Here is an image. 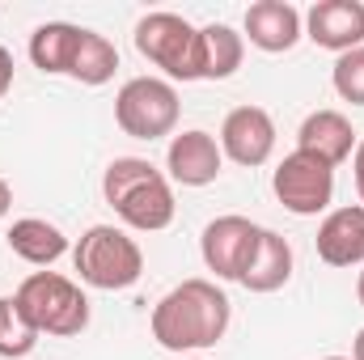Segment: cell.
Segmentation results:
<instances>
[{"mask_svg": "<svg viewBox=\"0 0 364 360\" xmlns=\"http://www.w3.org/2000/svg\"><path fill=\"white\" fill-rule=\"evenodd\" d=\"M13 85V55H9V47H0V97L9 93Z\"/></svg>", "mask_w": 364, "mask_h": 360, "instance_id": "603a6c76", "label": "cell"}, {"mask_svg": "<svg viewBox=\"0 0 364 360\" xmlns=\"http://www.w3.org/2000/svg\"><path fill=\"white\" fill-rule=\"evenodd\" d=\"M114 73H119V51H114V43H110L106 34H97V30H85L81 55H77V64H73V81L97 90V85H106Z\"/></svg>", "mask_w": 364, "mask_h": 360, "instance_id": "d6986e66", "label": "cell"}, {"mask_svg": "<svg viewBox=\"0 0 364 360\" xmlns=\"http://www.w3.org/2000/svg\"><path fill=\"white\" fill-rule=\"evenodd\" d=\"M136 51L174 81H203V34L182 13H144L136 21Z\"/></svg>", "mask_w": 364, "mask_h": 360, "instance_id": "277c9868", "label": "cell"}, {"mask_svg": "<svg viewBox=\"0 0 364 360\" xmlns=\"http://www.w3.org/2000/svg\"><path fill=\"white\" fill-rule=\"evenodd\" d=\"M220 153L233 166H267L275 153V119L263 106H237L220 123Z\"/></svg>", "mask_w": 364, "mask_h": 360, "instance_id": "9c48e42d", "label": "cell"}, {"mask_svg": "<svg viewBox=\"0 0 364 360\" xmlns=\"http://www.w3.org/2000/svg\"><path fill=\"white\" fill-rule=\"evenodd\" d=\"M4 242H9V250H13L21 263H30V268H51L55 259L68 255V233H64L60 225L43 221V216H21V221H13L9 233H4Z\"/></svg>", "mask_w": 364, "mask_h": 360, "instance_id": "e0dca14e", "label": "cell"}, {"mask_svg": "<svg viewBox=\"0 0 364 360\" xmlns=\"http://www.w3.org/2000/svg\"><path fill=\"white\" fill-rule=\"evenodd\" d=\"M305 38L335 55L364 47V4L360 0H318L305 13Z\"/></svg>", "mask_w": 364, "mask_h": 360, "instance_id": "8fae6325", "label": "cell"}, {"mask_svg": "<svg viewBox=\"0 0 364 360\" xmlns=\"http://www.w3.org/2000/svg\"><path fill=\"white\" fill-rule=\"evenodd\" d=\"M288 280H292V246H288L284 233L263 225L259 229V246H255V255H250V263H246L237 284L246 292H279Z\"/></svg>", "mask_w": 364, "mask_h": 360, "instance_id": "2e32d148", "label": "cell"}, {"mask_svg": "<svg viewBox=\"0 0 364 360\" xmlns=\"http://www.w3.org/2000/svg\"><path fill=\"white\" fill-rule=\"evenodd\" d=\"M322 360H352V356H322Z\"/></svg>", "mask_w": 364, "mask_h": 360, "instance_id": "4316f807", "label": "cell"}, {"mask_svg": "<svg viewBox=\"0 0 364 360\" xmlns=\"http://www.w3.org/2000/svg\"><path fill=\"white\" fill-rule=\"evenodd\" d=\"M38 331L30 327V318L21 314L17 297H0V356L4 360H21L34 352Z\"/></svg>", "mask_w": 364, "mask_h": 360, "instance_id": "ffe728a7", "label": "cell"}, {"mask_svg": "<svg viewBox=\"0 0 364 360\" xmlns=\"http://www.w3.org/2000/svg\"><path fill=\"white\" fill-rule=\"evenodd\" d=\"M229 318H233V305L229 297L216 288V280H182L174 284L157 305H153V339L166 348V352H208L225 339L229 331Z\"/></svg>", "mask_w": 364, "mask_h": 360, "instance_id": "6da1fadb", "label": "cell"}, {"mask_svg": "<svg viewBox=\"0 0 364 360\" xmlns=\"http://www.w3.org/2000/svg\"><path fill=\"white\" fill-rule=\"evenodd\" d=\"M220 166H225V153H220V140L212 132L186 127L178 136H170V149H166L170 182H178V186H208V182L220 179Z\"/></svg>", "mask_w": 364, "mask_h": 360, "instance_id": "30bf717a", "label": "cell"}, {"mask_svg": "<svg viewBox=\"0 0 364 360\" xmlns=\"http://www.w3.org/2000/svg\"><path fill=\"white\" fill-rule=\"evenodd\" d=\"M182 360H203V356H182Z\"/></svg>", "mask_w": 364, "mask_h": 360, "instance_id": "83f0119b", "label": "cell"}, {"mask_svg": "<svg viewBox=\"0 0 364 360\" xmlns=\"http://www.w3.org/2000/svg\"><path fill=\"white\" fill-rule=\"evenodd\" d=\"M73 263L81 284L97 292H123L144 275V255L136 238H127V229L114 225H90L73 246Z\"/></svg>", "mask_w": 364, "mask_h": 360, "instance_id": "5b68a950", "label": "cell"}, {"mask_svg": "<svg viewBox=\"0 0 364 360\" xmlns=\"http://www.w3.org/2000/svg\"><path fill=\"white\" fill-rule=\"evenodd\" d=\"M356 301L364 305V268H360V275H356Z\"/></svg>", "mask_w": 364, "mask_h": 360, "instance_id": "484cf974", "label": "cell"}, {"mask_svg": "<svg viewBox=\"0 0 364 360\" xmlns=\"http://www.w3.org/2000/svg\"><path fill=\"white\" fill-rule=\"evenodd\" d=\"M199 34H203V81H229L242 68L246 38L233 26H225V21L199 26Z\"/></svg>", "mask_w": 364, "mask_h": 360, "instance_id": "ac0fdd59", "label": "cell"}, {"mask_svg": "<svg viewBox=\"0 0 364 360\" xmlns=\"http://www.w3.org/2000/svg\"><path fill=\"white\" fill-rule=\"evenodd\" d=\"M102 199L114 208V216L136 233H161L174 225V186L144 157H114L102 174Z\"/></svg>", "mask_w": 364, "mask_h": 360, "instance_id": "7a4b0ae2", "label": "cell"}, {"mask_svg": "<svg viewBox=\"0 0 364 360\" xmlns=\"http://www.w3.org/2000/svg\"><path fill=\"white\" fill-rule=\"evenodd\" d=\"M356 144H360V136H356V127L343 110H314L296 127V149L322 157L326 166H343L356 153Z\"/></svg>", "mask_w": 364, "mask_h": 360, "instance_id": "4fadbf2b", "label": "cell"}, {"mask_svg": "<svg viewBox=\"0 0 364 360\" xmlns=\"http://www.w3.org/2000/svg\"><path fill=\"white\" fill-rule=\"evenodd\" d=\"M331 85H335V93H339L343 102L364 106V47L343 51V55L335 60V68H331Z\"/></svg>", "mask_w": 364, "mask_h": 360, "instance_id": "44dd1931", "label": "cell"}, {"mask_svg": "<svg viewBox=\"0 0 364 360\" xmlns=\"http://www.w3.org/2000/svg\"><path fill=\"white\" fill-rule=\"evenodd\" d=\"M352 179H356V195H360V203H364V136H360V144H356V153H352Z\"/></svg>", "mask_w": 364, "mask_h": 360, "instance_id": "7402d4cb", "label": "cell"}, {"mask_svg": "<svg viewBox=\"0 0 364 360\" xmlns=\"http://www.w3.org/2000/svg\"><path fill=\"white\" fill-rule=\"evenodd\" d=\"M272 191L275 199L292 212V216H318L331 208L335 199V166H326L314 153L292 149L272 174Z\"/></svg>", "mask_w": 364, "mask_h": 360, "instance_id": "52a82bcc", "label": "cell"}, {"mask_svg": "<svg viewBox=\"0 0 364 360\" xmlns=\"http://www.w3.org/2000/svg\"><path fill=\"white\" fill-rule=\"evenodd\" d=\"M182 115L178 90L166 77H132L114 97V123L132 140H166L174 136Z\"/></svg>", "mask_w": 364, "mask_h": 360, "instance_id": "8992f818", "label": "cell"}, {"mask_svg": "<svg viewBox=\"0 0 364 360\" xmlns=\"http://www.w3.org/2000/svg\"><path fill=\"white\" fill-rule=\"evenodd\" d=\"M9 208H13V186H9V182L0 179V221L9 216Z\"/></svg>", "mask_w": 364, "mask_h": 360, "instance_id": "cb8c5ba5", "label": "cell"}, {"mask_svg": "<svg viewBox=\"0 0 364 360\" xmlns=\"http://www.w3.org/2000/svg\"><path fill=\"white\" fill-rule=\"evenodd\" d=\"M246 34L242 38H250V47H259V51H267V55H279V51H292L301 38H305V17H301V9L296 4H288V0H255L250 9H246Z\"/></svg>", "mask_w": 364, "mask_h": 360, "instance_id": "7c38bea8", "label": "cell"}, {"mask_svg": "<svg viewBox=\"0 0 364 360\" xmlns=\"http://www.w3.org/2000/svg\"><path fill=\"white\" fill-rule=\"evenodd\" d=\"M85 43V26L73 21H43L30 34V64L47 77H73V64L81 55Z\"/></svg>", "mask_w": 364, "mask_h": 360, "instance_id": "9a60e30c", "label": "cell"}, {"mask_svg": "<svg viewBox=\"0 0 364 360\" xmlns=\"http://www.w3.org/2000/svg\"><path fill=\"white\" fill-rule=\"evenodd\" d=\"M318 259L326 268H364V203L326 212L318 225Z\"/></svg>", "mask_w": 364, "mask_h": 360, "instance_id": "5bb4252c", "label": "cell"}, {"mask_svg": "<svg viewBox=\"0 0 364 360\" xmlns=\"http://www.w3.org/2000/svg\"><path fill=\"white\" fill-rule=\"evenodd\" d=\"M259 229L250 216H216L203 225V238H199V255H203V268L212 271L216 280H242V271L250 263L255 246H259Z\"/></svg>", "mask_w": 364, "mask_h": 360, "instance_id": "ba28073f", "label": "cell"}, {"mask_svg": "<svg viewBox=\"0 0 364 360\" xmlns=\"http://www.w3.org/2000/svg\"><path fill=\"white\" fill-rule=\"evenodd\" d=\"M352 360H364V327L356 331V339H352Z\"/></svg>", "mask_w": 364, "mask_h": 360, "instance_id": "d4e9b609", "label": "cell"}, {"mask_svg": "<svg viewBox=\"0 0 364 360\" xmlns=\"http://www.w3.org/2000/svg\"><path fill=\"white\" fill-rule=\"evenodd\" d=\"M13 297L38 335L73 339L90 327V297L81 292L77 280H68L60 271H30Z\"/></svg>", "mask_w": 364, "mask_h": 360, "instance_id": "3957f363", "label": "cell"}]
</instances>
